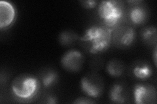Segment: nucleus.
I'll return each mask as SVG.
<instances>
[{"mask_svg":"<svg viewBox=\"0 0 157 104\" xmlns=\"http://www.w3.org/2000/svg\"><path fill=\"white\" fill-rule=\"evenodd\" d=\"M112 31L105 26L94 25L87 28L81 38L92 54L105 52L112 42Z\"/></svg>","mask_w":157,"mask_h":104,"instance_id":"1","label":"nucleus"},{"mask_svg":"<svg viewBox=\"0 0 157 104\" xmlns=\"http://www.w3.org/2000/svg\"><path fill=\"white\" fill-rule=\"evenodd\" d=\"M98 14L104 26L112 31L120 23L124 17V4L117 0L103 1L98 5Z\"/></svg>","mask_w":157,"mask_h":104,"instance_id":"2","label":"nucleus"},{"mask_svg":"<svg viewBox=\"0 0 157 104\" xmlns=\"http://www.w3.org/2000/svg\"><path fill=\"white\" fill-rule=\"evenodd\" d=\"M40 82L38 79L28 74H21L14 79L11 84L13 95L19 100H32L38 93Z\"/></svg>","mask_w":157,"mask_h":104,"instance_id":"3","label":"nucleus"},{"mask_svg":"<svg viewBox=\"0 0 157 104\" xmlns=\"http://www.w3.org/2000/svg\"><path fill=\"white\" fill-rule=\"evenodd\" d=\"M80 87L84 94L92 99L101 96L104 91V83L101 78L95 75H86L82 77Z\"/></svg>","mask_w":157,"mask_h":104,"instance_id":"4","label":"nucleus"},{"mask_svg":"<svg viewBox=\"0 0 157 104\" xmlns=\"http://www.w3.org/2000/svg\"><path fill=\"white\" fill-rule=\"evenodd\" d=\"M134 102L137 104H149L156 103V88L146 84H137L134 87Z\"/></svg>","mask_w":157,"mask_h":104,"instance_id":"5","label":"nucleus"},{"mask_svg":"<svg viewBox=\"0 0 157 104\" xmlns=\"http://www.w3.org/2000/svg\"><path fill=\"white\" fill-rule=\"evenodd\" d=\"M84 62L82 53L77 49H70L61 57L62 66L68 72H77L79 71Z\"/></svg>","mask_w":157,"mask_h":104,"instance_id":"6","label":"nucleus"},{"mask_svg":"<svg viewBox=\"0 0 157 104\" xmlns=\"http://www.w3.org/2000/svg\"><path fill=\"white\" fill-rule=\"evenodd\" d=\"M16 18V10L11 3L0 2V28L7 29L12 26Z\"/></svg>","mask_w":157,"mask_h":104,"instance_id":"7","label":"nucleus"},{"mask_svg":"<svg viewBox=\"0 0 157 104\" xmlns=\"http://www.w3.org/2000/svg\"><path fill=\"white\" fill-rule=\"evenodd\" d=\"M140 2H137L136 5L132 7L129 11V18L131 22L136 26H140L145 23L149 17V14L147 9L137 3Z\"/></svg>","mask_w":157,"mask_h":104,"instance_id":"8","label":"nucleus"},{"mask_svg":"<svg viewBox=\"0 0 157 104\" xmlns=\"http://www.w3.org/2000/svg\"><path fill=\"white\" fill-rule=\"evenodd\" d=\"M117 42L122 47L132 46L136 39V33L133 27H126L123 28L117 34Z\"/></svg>","mask_w":157,"mask_h":104,"instance_id":"9","label":"nucleus"},{"mask_svg":"<svg viewBox=\"0 0 157 104\" xmlns=\"http://www.w3.org/2000/svg\"><path fill=\"white\" fill-rule=\"evenodd\" d=\"M109 98L114 103H124L126 100V92L124 86L120 83L114 84L109 90Z\"/></svg>","mask_w":157,"mask_h":104,"instance_id":"10","label":"nucleus"},{"mask_svg":"<svg viewBox=\"0 0 157 104\" xmlns=\"http://www.w3.org/2000/svg\"><path fill=\"white\" fill-rule=\"evenodd\" d=\"M132 74L138 80L145 81L153 75V69L147 63H137L132 69Z\"/></svg>","mask_w":157,"mask_h":104,"instance_id":"11","label":"nucleus"},{"mask_svg":"<svg viewBox=\"0 0 157 104\" xmlns=\"http://www.w3.org/2000/svg\"><path fill=\"white\" fill-rule=\"evenodd\" d=\"M58 80V74L55 70L48 69L42 73L41 82L45 88H50L55 85Z\"/></svg>","mask_w":157,"mask_h":104,"instance_id":"12","label":"nucleus"},{"mask_svg":"<svg viewBox=\"0 0 157 104\" xmlns=\"http://www.w3.org/2000/svg\"><path fill=\"white\" fill-rule=\"evenodd\" d=\"M106 71L112 77H119L124 72V64L117 59H113L107 63Z\"/></svg>","mask_w":157,"mask_h":104,"instance_id":"13","label":"nucleus"},{"mask_svg":"<svg viewBox=\"0 0 157 104\" xmlns=\"http://www.w3.org/2000/svg\"><path fill=\"white\" fill-rule=\"evenodd\" d=\"M141 37L142 41L148 45L156 44V28L154 26H148L144 28L141 31Z\"/></svg>","mask_w":157,"mask_h":104,"instance_id":"14","label":"nucleus"},{"mask_svg":"<svg viewBox=\"0 0 157 104\" xmlns=\"http://www.w3.org/2000/svg\"><path fill=\"white\" fill-rule=\"evenodd\" d=\"M77 34L71 31H62L58 37V41L62 46H70L77 40Z\"/></svg>","mask_w":157,"mask_h":104,"instance_id":"15","label":"nucleus"},{"mask_svg":"<svg viewBox=\"0 0 157 104\" xmlns=\"http://www.w3.org/2000/svg\"><path fill=\"white\" fill-rule=\"evenodd\" d=\"M82 5L86 9H93L97 6L98 2L96 0H87V1H82L81 2Z\"/></svg>","mask_w":157,"mask_h":104,"instance_id":"16","label":"nucleus"},{"mask_svg":"<svg viewBox=\"0 0 157 104\" xmlns=\"http://www.w3.org/2000/svg\"><path fill=\"white\" fill-rule=\"evenodd\" d=\"M74 103H81V104H90L94 103L95 102L92 100V98H86V97H81L76 99L75 101L73 102Z\"/></svg>","mask_w":157,"mask_h":104,"instance_id":"17","label":"nucleus"},{"mask_svg":"<svg viewBox=\"0 0 157 104\" xmlns=\"http://www.w3.org/2000/svg\"><path fill=\"white\" fill-rule=\"evenodd\" d=\"M58 102L57 98L55 96H49L46 98V101L45 103L48 104H55Z\"/></svg>","mask_w":157,"mask_h":104,"instance_id":"18","label":"nucleus"},{"mask_svg":"<svg viewBox=\"0 0 157 104\" xmlns=\"http://www.w3.org/2000/svg\"><path fill=\"white\" fill-rule=\"evenodd\" d=\"M156 48H155V51H154V55H153V58H154V63L155 66H156Z\"/></svg>","mask_w":157,"mask_h":104,"instance_id":"19","label":"nucleus"}]
</instances>
